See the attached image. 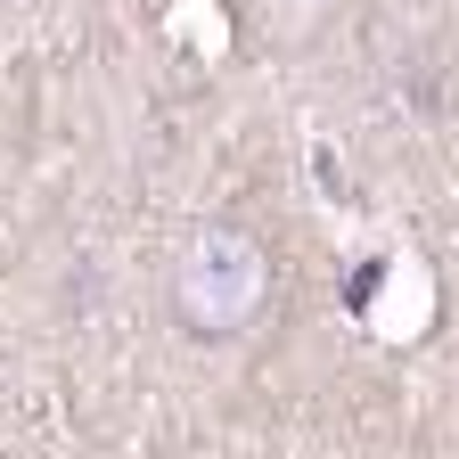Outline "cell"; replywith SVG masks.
I'll return each mask as SVG.
<instances>
[{
  "label": "cell",
  "instance_id": "6da1fadb",
  "mask_svg": "<svg viewBox=\"0 0 459 459\" xmlns=\"http://www.w3.org/2000/svg\"><path fill=\"white\" fill-rule=\"evenodd\" d=\"M271 287H279V263H271V247L247 221H197L181 238V255H172L164 304L181 320V336L230 344V336H247L271 312Z\"/></svg>",
  "mask_w": 459,
  "mask_h": 459
}]
</instances>
